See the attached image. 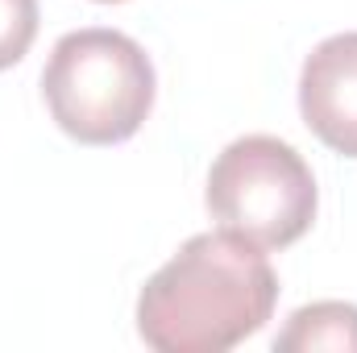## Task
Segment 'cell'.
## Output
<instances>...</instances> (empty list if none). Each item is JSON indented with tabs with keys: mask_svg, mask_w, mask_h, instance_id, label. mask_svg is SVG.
I'll list each match as a JSON object with an SVG mask.
<instances>
[{
	"mask_svg": "<svg viewBox=\"0 0 357 353\" xmlns=\"http://www.w3.org/2000/svg\"><path fill=\"white\" fill-rule=\"evenodd\" d=\"M299 112L328 150L357 158V29L324 38L303 59Z\"/></svg>",
	"mask_w": 357,
	"mask_h": 353,
	"instance_id": "obj_4",
	"label": "cell"
},
{
	"mask_svg": "<svg viewBox=\"0 0 357 353\" xmlns=\"http://www.w3.org/2000/svg\"><path fill=\"white\" fill-rule=\"evenodd\" d=\"M204 204L220 229H233L262 250H287L312 229L320 191L295 146L250 133L216 154Z\"/></svg>",
	"mask_w": 357,
	"mask_h": 353,
	"instance_id": "obj_3",
	"label": "cell"
},
{
	"mask_svg": "<svg viewBox=\"0 0 357 353\" xmlns=\"http://www.w3.org/2000/svg\"><path fill=\"white\" fill-rule=\"evenodd\" d=\"M357 353V303L320 299L303 303L287 316L282 333L274 337V353Z\"/></svg>",
	"mask_w": 357,
	"mask_h": 353,
	"instance_id": "obj_5",
	"label": "cell"
},
{
	"mask_svg": "<svg viewBox=\"0 0 357 353\" xmlns=\"http://www.w3.org/2000/svg\"><path fill=\"white\" fill-rule=\"evenodd\" d=\"M154 63L121 29L63 33L42 71V96L54 125L79 146L129 142L154 108Z\"/></svg>",
	"mask_w": 357,
	"mask_h": 353,
	"instance_id": "obj_2",
	"label": "cell"
},
{
	"mask_svg": "<svg viewBox=\"0 0 357 353\" xmlns=\"http://www.w3.org/2000/svg\"><path fill=\"white\" fill-rule=\"evenodd\" d=\"M96 4H121V0H96Z\"/></svg>",
	"mask_w": 357,
	"mask_h": 353,
	"instance_id": "obj_7",
	"label": "cell"
},
{
	"mask_svg": "<svg viewBox=\"0 0 357 353\" xmlns=\"http://www.w3.org/2000/svg\"><path fill=\"white\" fill-rule=\"evenodd\" d=\"M278 303L262 246L233 229L195 233L137 295V337L158 353H225L254 337Z\"/></svg>",
	"mask_w": 357,
	"mask_h": 353,
	"instance_id": "obj_1",
	"label": "cell"
},
{
	"mask_svg": "<svg viewBox=\"0 0 357 353\" xmlns=\"http://www.w3.org/2000/svg\"><path fill=\"white\" fill-rule=\"evenodd\" d=\"M38 38V0H0V71L17 67Z\"/></svg>",
	"mask_w": 357,
	"mask_h": 353,
	"instance_id": "obj_6",
	"label": "cell"
}]
</instances>
